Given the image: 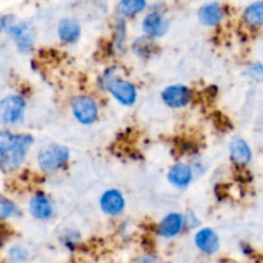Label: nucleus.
I'll return each instance as SVG.
<instances>
[{
    "mask_svg": "<svg viewBox=\"0 0 263 263\" xmlns=\"http://www.w3.org/2000/svg\"><path fill=\"white\" fill-rule=\"evenodd\" d=\"M71 159L68 146L59 143H48L41 146L36 154V164L43 174H57L63 170Z\"/></svg>",
    "mask_w": 263,
    "mask_h": 263,
    "instance_id": "1",
    "label": "nucleus"
},
{
    "mask_svg": "<svg viewBox=\"0 0 263 263\" xmlns=\"http://www.w3.org/2000/svg\"><path fill=\"white\" fill-rule=\"evenodd\" d=\"M33 144L35 138L32 135L20 134L14 145L0 156V171L3 174H12L20 170L25 163Z\"/></svg>",
    "mask_w": 263,
    "mask_h": 263,
    "instance_id": "2",
    "label": "nucleus"
},
{
    "mask_svg": "<svg viewBox=\"0 0 263 263\" xmlns=\"http://www.w3.org/2000/svg\"><path fill=\"white\" fill-rule=\"evenodd\" d=\"M69 109L77 123L82 126L94 125L100 115L97 98L90 94H77L69 102Z\"/></svg>",
    "mask_w": 263,
    "mask_h": 263,
    "instance_id": "3",
    "label": "nucleus"
},
{
    "mask_svg": "<svg viewBox=\"0 0 263 263\" xmlns=\"http://www.w3.org/2000/svg\"><path fill=\"white\" fill-rule=\"evenodd\" d=\"M27 109V102L20 94H9L0 99V123L14 126L23 121Z\"/></svg>",
    "mask_w": 263,
    "mask_h": 263,
    "instance_id": "4",
    "label": "nucleus"
},
{
    "mask_svg": "<svg viewBox=\"0 0 263 263\" xmlns=\"http://www.w3.org/2000/svg\"><path fill=\"white\" fill-rule=\"evenodd\" d=\"M105 92L109 94V97L115 100L116 103H118L122 107H134L138 102L139 92L138 87L130 80L125 79V77L121 74V76L116 77L115 80L108 84Z\"/></svg>",
    "mask_w": 263,
    "mask_h": 263,
    "instance_id": "5",
    "label": "nucleus"
},
{
    "mask_svg": "<svg viewBox=\"0 0 263 263\" xmlns=\"http://www.w3.org/2000/svg\"><path fill=\"white\" fill-rule=\"evenodd\" d=\"M7 32L12 37L15 48L20 53L30 54L35 49L36 33L35 27L27 21H13Z\"/></svg>",
    "mask_w": 263,
    "mask_h": 263,
    "instance_id": "6",
    "label": "nucleus"
},
{
    "mask_svg": "<svg viewBox=\"0 0 263 263\" xmlns=\"http://www.w3.org/2000/svg\"><path fill=\"white\" fill-rule=\"evenodd\" d=\"M161 100L170 109H184L194 100V92L187 85L172 84L161 91Z\"/></svg>",
    "mask_w": 263,
    "mask_h": 263,
    "instance_id": "7",
    "label": "nucleus"
},
{
    "mask_svg": "<svg viewBox=\"0 0 263 263\" xmlns=\"http://www.w3.org/2000/svg\"><path fill=\"white\" fill-rule=\"evenodd\" d=\"M171 23L161 10H151L143 17L140 23L141 32L151 39L158 40L168 33Z\"/></svg>",
    "mask_w": 263,
    "mask_h": 263,
    "instance_id": "8",
    "label": "nucleus"
},
{
    "mask_svg": "<svg viewBox=\"0 0 263 263\" xmlns=\"http://www.w3.org/2000/svg\"><path fill=\"white\" fill-rule=\"evenodd\" d=\"M98 204L103 215L108 217H118L126 210V198L120 189L109 187L100 194Z\"/></svg>",
    "mask_w": 263,
    "mask_h": 263,
    "instance_id": "9",
    "label": "nucleus"
},
{
    "mask_svg": "<svg viewBox=\"0 0 263 263\" xmlns=\"http://www.w3.org/2000/svg\"><path fill=\"white\" fill-rule=\"evenodd\" d=\"M167 181L177 190H186L194 182L195 174L189 162H175L167 171Z\"/></svg>",
    "mask_w": 263,
    "mask_h": 263,
    "instance_id": "10",
    "label": "nucleus"
},
{
    "mask_svg": "<svg viewBox=\"0 0 263 263\" xmlns=\"http://www.w3.org/2000/svg\"><path fill=\"white\" fill-rule=\"evenodd\" d=\"M198 21L207 28L218 27L226 18V9L217 0H211L198 9Z\"/></svg>",
    "mask_w": 263,
    "mask_h": 263,
    "instance_id": "11",
    "label": "nucleus"
},
{
    "mask_svg": "<svg viewBox=\"0 0 263 263\" xmlns=\"http://www.w3.org/2000/svg\"><path fill=\"white\" fill-rule=\"evenodd\" d=\"M28 212L35 220L49 221L55 213L54 203L45 192H36L28 200Z\"/></svg>",
    "mask_w": 263,
    "mask_h": 263,
    "instance_id": "12",
    "label": "nucleus"
},
{
    "mask_svg": "<svg viewBox=\"0 0 263 263\" xmlns=\"http://www.w3.org/2000/svg\"><path fill=\"white\" fill-rule=\"evenodd\" d=\"M229 158L234 166L239 168H246L253 161V149L251 144L240 136L231 139L229 144Z\"/></svg>",
    "mask_w": 263,
    "mask_h": 263,
    "instance_id": "13",
    "label": "nucleus"
},
{
    "mask_svg": "<svg viewBox=\"0 0 263 263\" xmlns=\"http://www.w3.org/2000/svg\"><path fill=\"white\" fill-rule=\"evenodd\" d=\"M185 230L184 213L172 211L159 220L157 225V234L162 239H174Z\"/></svg>",
    "mask_w": 263,
    "mask_h": 263,
    "instance_id": "14",
    "label": "nucleus"
},
{
    "mask_svg": "<svg viewBox=\"0 0 263 263\" xmlns=\"http://www.w3.org/2000/svg\"><path fill=\"white\" fill-rule=\"evenodd\" d=\"M194 244L202 253L207 256H213L220 251L221 240L217 231L212 228H199L194 234Z\"/></svg>",
    "mask_w": 263,
    "mask_h": 263,
    "instance_id": "15",
    "label": "nucleus"
},
{
    "mask_svg": "<svg viewBox=\"0 0 263 263\" xmlns=\"http://www.w3.org/2000/svg\"><path fill=\"white\" fill-rule=\"evenodd\" d=\"M82 35V26L79 20L73 17H63L57 25V36L59 41L66 45H73L79 43Z\"/></svg>",
    "mask_w": 263,
    "mask_h": 263,
    "instance_id": "16",
    "label": "nucleus"
},
{
    "mask_svg": "<svg viewBox=\"0 0 263 263\" xmlns=\"http://www.w3.org/2000/svg\"><path fill=\"white\" fill-rule=\"evenodd\" d=\"M127 41H128V30H127V21L125 17H117L113 25L112 33V45L113 51L118 55H122L127 50Z\"/></svg>",
    "mask_w": 263,
    "mask_h": 263,
    "instance_id": "17",
    "label": "nucleus"
},
{
    "mask_svg": "<svg viewBox=\"0 0 263 263\" xmlns=\"http://www.w3.org/2000/svg\"><path fill=\"white\" fill-rule=\"evenodd\" d=\"M241 21L249 28H263V0L249 3L241 12Z\"/></svg>",
    "mask_w": 263,
    "mask_h": 263,
    "instance_id": "18",
    "label": "nucleus"
},
{
    "mask_svg": "<svg viewBox=\"0 0 263 263\" xmlns=\"http://www.w3.org/2000/svg\"><path fill=\"white\" fill-rule=\"evenodd\" d=\"M148 8V0H118L117 12L121 17L134 18L144 13Z\"/></svg>",
    "mask_w": 263,
    "mask_h": 263,
    "instance_id": "19",
    "label": "nucleus"
},
{
    "mask_svg": "<svg viewBox=\"0 0 263 263\" xmlns=\"http://www.w3.org/2000/svg\"><path fill=\"white\" fill-rule=\"evenodd\" d=\"M131 50L138 58L149 59L156 50L154 39H151L144 33L141 36H138L136 39H134L133 44H131Z\"/></svg>",
    "mask_w": 263,
    "mask_h": 263,
    "instance_id": "20",
    "label": "nucleus"
},
{
    "mask_svg": "<svg viewBox=\"0 0 263 263\" xmlns=\"http://www.w3.org/2000/svg\"><path fill=\"white\" fill-rule=\"evenodd\" d=\"M122 74V69L118 64H110V66L105 67L104 69L102 71V73L99 74L97 80V87L102 91H105L107 89L108 84H109L112 80H115L116 77L121 76Z\"/></svg>",
    "mask_w": 263,
    "mask_h": 263,
    "instance_id": "21",
    "label": "nucleus"
},
{
    "mask_svg": "<svg viewBox=\"0 0 263 263\" xmlns=\"http://www.w3.org/2000/svg\"><path fill=\"white\" fill-rule=\"evenodd\" d=\"M21 210L14 200L0 195V220H9V218L20 216Z\"/></svg>",
    "mask_w": 263,
    "mask_h": 263,
    "instance_id": "22",
    "label": "nucleus"
},
{
    "mask_svg": "<svg viewBox=\"0 0 263 263\" xmlns=\"http://www.w3.org/2000/svg\"><path fill=\"white\" fill-rule=\"evenodd\" d=\"M241 76L256 84H263V63L261 61L252 62L243 69Z\"/></svg>",
    "mask_w": 263,
    "mask_h": 263,
    "instance_id": "23",
    "label": "nucleus"
},
{
    "mask_svg": "<svg viewBox=\"0 0 263 263\" xmlns=\"http://www.w3.org/2000/svg\"><path fill=\"white\" fill-rule=\"evenodd\" d=\"M61 241L67 249L73 251V249L77 248L79 244L81 243V234H80V231L74 230V229H67V230L62 234Z\"/></svg>",
    "mask_w": 263,
    "mask_h": 263,
    "instance_id": "24",
    "label": "nucleus"
},
{
    "mask_svg": "<svg viewBox=\"0 0 263 263\" xmlns=\"http://www.w3.org/2000/svg\"><path fill=\"white\" fill-rule=\"evenodd\" d=\"M18 136L20 134H14L9 130H0V156L14 145Z\"/></svg>",
    "mask_w": 263,
    "mask_h": 263,
    "instance_id": "25",
    "label": "nucleus"
},
{
    "mask_svg": "<svg viewBox=\"0 0 263 263\" xmlns=\"http://www.w3.org/2000/svg\"><path fill=\"white\" fill-rule=\"evenodd\" d=\"M8 257L12 262L15 263H22L27 261L28 258V251L23 246H20V244H15V246H12L8 251Z\"/></svg>",
    "mask_w": 263,
    "mask_h": 263,
    "instance_id": "26",
    "label": "nucleus"
},
{
    "mask_svg": "<svg viewBox=\"0 0 263 263\" xmlns=\"http://www.w3.org/2000/svg\"><path fill=\"white\" fill-rule=\"evenodd\" d=\"M189 163L192 166L193 171H194L195 176H202V175L207 174L208 163L202 157H193L192 162H189Z\"/></svg>",
    "mask_w": 263,
    "mask_h": 263,
    "instance_id": "27",
    "label": "nucleus"
},
{
    "mask_svg": "<svg viewBox=\"0 0 263 263\" xmlns=\"http://www.w3.org/2000/svg\"><path fill=\"white\" fill-rule=\"evenodd\" d=\"M185 218V229L187 230H194V229L200 228V218L198 217L197 212L193 210H187L184 213Z\"/></svg>",
    "mask_w": 263,
    "mask_h": 263,
    "instance_id": "28",
    "label": "nucleus"
},
{
    "mask_svg": "<svg viewBox=\"0 0 263 263\" xmlns=\"http://www.w3.org/2000/svg\"><path fill=\"white\" fill-rule=\"evenodd\" d=\"M15 18L13 15H4V14H0V33L3 31H7L8 27L12 25V22L14 21Z\"/></svg>",
    "mask_w": 263,
    "mask_h": 263,
    "instance_id": "29",
    "label": "nucleus"
},
{
    "mask_svg": "<svg viewBox=\"0 0 263 263\" xmlns=\"http://www.w3.org/2000/svg\"><path fill=\"white\" fill-rule=\"evenodd\" d=\"M138 263H154V257L153 256H144L141 258L138 259Z\"/></svg>",
    "mask_w": 263,
    "mask_h": 263,
    "instance_id": "30",
    "label": "nucleus"
},
{
    "mask_svg": "<svg viewBox=\"0 0 263 263\" xmlns=\"http://www.w3.org/2000/svg\"><path fill=\"white\" fill-rule=\"evenodd\" d=\"M202 263H203V262H202Z\"/></svg>",
    "mask_w": 263,
    "mask_h": 263,
    "instance_id": "31",
    "label": "nucleus"
}]
</instances>
